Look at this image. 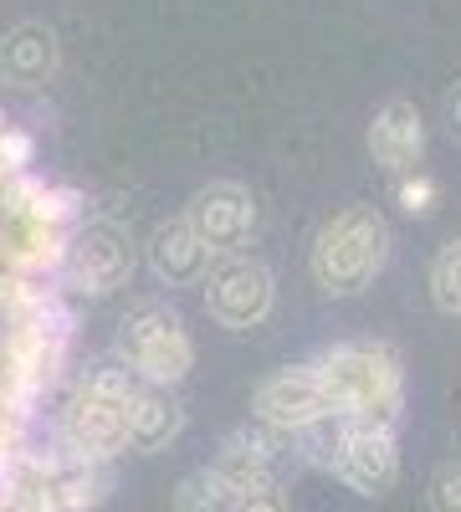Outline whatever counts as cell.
Instances as JSON below:
<instances>
[{
	"mask_svg": "<svg viewBox=\"0 0 461 512\" xmlns=\"http://www.w3.org/2000/svg\"><path fill=\"white\" fill-rule=\"evenodd\" d=\"M441 123H446V134H451V144H461V82L446 93V103H441Z\"/></svg>",
	"mask_w": 461,
	"mask_h": 512,
	"instance_id": "cell-21",
	"label": "cell"
},
{
	"mask_svg": "<svg viewBox=\"0 0 461 512\" xmlns=\"http://www.w3.org/2000/svg\"><path fill=\"white\" fill-rule=\"evenodd\" d=\"M431 512H461V456L431 477Z\"/></svg>",
	"mask_w": 461,
	"mask_h": 512,
	"instance_id": "cell-19",
	"label": "cell"
},
{
	"mask_svg": "<svg viewBox=\"0 0 461 512\" xmlns=\"http://www.w3.org/2000/svg\"><path fill=\"white\" fill-rule=\"evenodd\" d=\"M113 364H123L139 384H154V390L185 384V374L195 369V344H190L185 318L170 303H159V297L134 303L113 333Z\"/></svg>",
	"mask_w": 461,
	"mask_h": 512,
	"instance_id": "cell-5",
	"label": "cell"
},
{
	"mask_svg": "<svg viewBox=\"0 0 461 512\" xmlns=\"http://www.w3.org/2000/svg\"><path fill=\"white\" fill-rule=\"evenodd\" d=\"M292 436L272 431L262 420H246L241 431L226 436L221 456L211 461L216 472L226 477L231 492H262V487H282V451Z\"/></svg>",
	"mask_w": 461,
	"mask_h": 512,
	"instance_id": "cell-11",
	"label": "cell"
},
{
	"mask_svg": "<svg viewBox=\"0 0 461 512\" xmlns=\"http://www.w3.org/2000/svg\"><path fill=\"white\" fill-rule=\"evenodd\" d=\"M139 379L123 364H93L82 369L57 420V446L82 466H108L129 451V400Z\"/></svg>",
	"mask_w": 461,
	"mask_h": 512,
	"instance_id": "cell-2",
	"label": "cell"
},
{
	"mask_svg": "<svg viewBox=\"0 0 461 512\" xmlns=\"http://www.w3.org/2000/svg\"><path fill=\"white\" fill-rule=\"evenodd\" d=\"M185 221L216 256H241L251 246V236H257V195L236 180H216L190 195Z\"/></svg>",
	"mask_w": 461,
	"mask_h": 512,
	"instance_id": "cell-10",
	"label": "cell"
},
{
	"mask_svg": "<svg viewBox=\"0 0 461 512\" xmlns=\"http://www.w3.org/2000/svg\"><path fill=\"white\" fill-rule=\"evenodd\" d=\"M77 221V190L0 169V472L21 461L16 420L31 415L67 364L72 313L62 308L57 267Z\"/></svg>",
	"mask_w": 461,
	"mask_h": 512,
	"instance_id": "cell-1",
	"label": "cell"
},
{
	"mask_svg": "<svg viewBox=\"0 0 461 512\" xmlns=\"http://www.w3.org/2000/svg\"><path fill=\"white\" fill-rule=\"evenodd\" d=\"M144 251H149V272L164 287H200L205 272H211V262H216V251L195 236V226L185 216L154 226V236H149Z\"/></svg>",
	"mask_w": 461,
	"mask_h": 512,
	"instance_id": "cell-14",
	"label": "cell"
},
{
	"mask_svg": "<svg viewBox=\"0 0 461 512\" xmlns=\"http://www.w3.org/2000/svg\"><path fill=\"white\" fill-rule=\"evenodd\" d=\"M226 512H292L282 487H262V492H236Z\"/></svg>",
	"mask_w": 461,
	"mask_h": 512,
	"instance_id": "cell-20",
	"label": "cell"
},
{
	"mask_svg": "<svg viewBox=\"0 0 461 512\" xmlns=\"http://www.w3.org/2000/svg\"><path fill=\"white\" fill-rule=\"evenodd\" d=\"M436 180L426 175V169H410V175H395V200L405 216H431L436 210Z\"/></svg>",
	"mask_w": 461,
	"mask_h": 512,
	"instance_id": "cell-18",
	"label": "cell"
},
{
	"mask_svg": "<svg viewBox=\"0 0 461 512\" xmlns=\"http://www.w3.org/2000/svg\"><path fill=\"white\" fill-rule=\"evenodd\" d=\"M57 62H62V41L41 21H21V26L6 31V41H0V82L16 93L47 88L57 77Z\"/></svg>",
	"mask_w": 461,
	"mask_h": 512,
	"instance_id": "cell-13",
	"label": "cell"
},
{
	"mask_svg": "<svg viewBox=\"0 0 461 512\" xmlns=\"http://www.w3.org/2000/svg\"><path fill=\"white\" fill-rule=\"evenodd\" d=\"M134 267H139V251H134V236L123 221H88L82 216L67 236V251H62V267H57V282L77 297H108L118 287L134 282Z\"/></svg>",
	"mask_w": 461,
	"mask_h": 512,
	"instance_id": "cell-6",
	"label": "cell"
},
{
	"mask_svg": "<svg viewBox=\"0 0 461 512\" xmlns=\"http://www.w3.org/2000/svg\"><path fill=\"white\" fill-rule=\"evenodd\" d=\"M328 472L359 497H385L400 482V441L385 420H328Z\"/></svg>",
	"mask_w": 461,
	"mask_h": 512,
	"instance_id": "cell-7",
	"label": "cell"
},
{
	"mask_svg": "<svg viewBox=\"0 0 461 512\" xmlns=\"http://www.w3.org/2000/svg\"><path fill=\"white\" fill-rule=\"evenodd\" d=\"M185 431V405L170 390H154V384H139L129 400V446L139 456H154L164 446H175Z\"/></svg>",
	"mask_w": 461,
	"mask_h": 512,
	"instance_id": "cell-15",
	"label": "cell"
},
{
	"mask_svg": "<svg viewBox=\"0 0 461 512\" xmlns=\"http://www.w3.org/2000/svg\"><path fill=\"white\" fill-rule=\"evenodd\" d=\"M231 497L236 492L226 487V477L216 472V466H200V472H190L175 487V512H226Z\"/></svg>",
	"mask_w": 461,
	"mask_h": 512,
	"instance_id": "cell-17",
	"label": "cell"
},
{
	"mask_svg": "<svg viewBox=\"0 0 461 512\" xmlns=\"http://www.w3.org/2000/svg\"><path fill=\"white\" fill-rule=\"evenodd\" d=\"M390 221L374 205H344L318 226L308 267L328 297H359L390 262Z\"/></svg>",
	"mask_w": 461,
	"mask_h": 512,
	"instance_id": "cell-4",
	"label": "cell"
},
{
	"mask_svg": "<svg viewBox=\"0 0 461 512\" xmlns=\"http://www.w3.org/2000/svg\"><path fill=\"white\" fill-rule=\"evenodd\" d=\"M323 395L333 405V420H400L405 405V374L395 349L385 344H333L318 359H308Z\"/></svg>",
	"mask_w": 461,
	"mask_h": 512,
	"instance_id": "cell-3",
	"label": "cell"
},
{
	"mask_svg": "<svg viewBox=\"0 0 461 512\" xmlns=\"http://www.w3.org/2000/svg\"><path fill=\"white\" fill-rule=\"evenodd\" d=\"M205 313L226 333H251L262 328L277 308V277L257 256H226L221 267L205 272Z\"/></svg>",
	"mask_w": 461,
	"mask_h": 512,
	"instance_id": "cell-8",
	"label": "cell"
},
{
	"mask_svg": "<svg viewBox=\"0 0 461 512\" xmlns=\"http://www.w3.org/2000/svg\"><path fill=\"white\" fill-rule=\"evenodd\" d=\"M426 287H431V303H436L446 318H461V236L446 241V246L431 256Z\"/></svg>",
	"mask_w": 461,
	"mask_h": 512,
	"instance_id": "cell-16",
	"label": "cell"
},
{
	"mask_svg": "<svg viewBox=\"0 0 461 512\" xmlns=\"http://www.w3.org/2000/svg\"><path fill=\"white\" fill-rule=\"evenodd\" d=\"M251 420L272 425L282 436H303L313 425L333 420V405L323 395V384L313 374V364H287L277 374H267L251 395Z\"/></svg>",
	"mask_w": 461,
	"mask_h": 512,
	"instance_id": "cell-9",
	"label": "cell"
},
{
	"mask_svg": "<svg viewBox=\"0 0 461 512\" xmlns=\"http://www.w3.org/2000/svg\"><path fill=\"white\" fill-rule=\"evenodd\" d=\"M369 159L385 175H410L426 164V118L410 98H390L369 118Z\"/></svg>",
	"mask_w": 461,
	"mask_h": 512,
	"instance_id": "cell-12",
	"label": "cell"
}]
</instances>
